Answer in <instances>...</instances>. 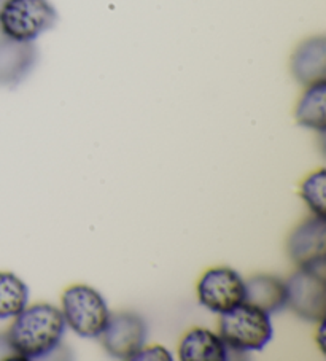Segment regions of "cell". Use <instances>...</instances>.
Masks as SVG:
<instances>
[{
    "label": "cell",
    "mask_w": 326,
    "mask_h": 361,
    "mask_svg": "<svg viewBox=\"0 0 326 361\" xmlns=\"http://www.w3.org/2000/svg\"><path fill=\"white\" fill-rule=\"evenodd\" d=\"M291 73L301 85L326 82V39L310 37L299 43L291 56Z\"/></svg>",
    "instance_id": "30bf717a"
},
{
    "label": "cell",
    "mask_w": 326,
    "mask_h": 361,
    "mask_svg": "<svg viewBox=\"0 0 326 361\" xmlns=\"http://www.w3.org/2000/svg\"><path fill=\"white\" fill-rule=\"evenodd\" d=\"M66 331V322L59 307L48 302L26 306L15 317L5 341L11 353L20 360L48 357Z\"/></svg>",
    "instance_id": "6da1fadb"
},
{
    "label": "cell",
    "mask_w": 326,
    "mask_h": 361,
    "mask_svg": "<svg viewBox=\"0 0 326 361\" xmlns=\"http://www.w3.org/2000/svg\"><path fill=\"white\" fill-rule=\"evenodd\" d=\"M326 171L320 169L317 172L310 173L309 177L304 178L301 183V196H303L304 202L309 205L312 214L320 219H325L326 212Z\"/></svg>",
    "instance_id": "9a60e30c"
},
{
    "label": "cell",
    "mask_w": 326,
    "mask_h": 361,
    "mask_svg": "<svg viewBox=\"0 0 326 361\" xmlns=\"http://www.w3.org/2000/svg\"><path fill=\"white\" fill-rule=\"evenodd\" d=\"M288 255L299 269L326 271V223L310 216L293 229L288 238Z\"/></svg>",
    "instance_id": "ba28073f"
},
{
    "label": "cell",
    "mask_w": 326,
    "mask_h": 361,
    "mask_svg": "<svg viewBox=\"0 0 326 361\" xmlns=\"http://www.w3.org/2000/svg\"><path fill=\"white\" fill-rule=\"evenodd\" d=\"M58 11L49 0H4L0 5V32L18 42H34L53 29Z\"/></svg>",
    "instance_id": "277c9868"
},
{
    "label": "cell",
    "mask_w": 326,
    "mask_h": 361,
    "mask_svg": "<svg viewBox=\"0 0 326 361\" xmlns=\"http://www.w3.org/2000/svg\"><path fill=\"white\" fill-rule=\"evenodd\" d=\"M198 300L212 312H229L246 301V280L231 267H212L199 280Z\"/></svg>",
    "instance_id": "8992f818"
},
{
    "label": "cell",
    "mask_w": 326,
    "mask_h": 361,
    "mask_svg": "<svg viewBox=\"0 0 326 361\" xmlns=\"http://www.w3.org/2000/svg\"><path fill=\"white\" fill-rule=\"evenodd\" d=\"M37 62L32 42L0 37V86H16L26 78Z\"/></svg>",
    "instance_id": "9c48e42d"
},
{
    "label": "cell",
    "mask_w": 326,
    "mask_h": 361,
    "mask_svg": "<svg viewBox=\"0 0 326 361\" xmlns=\"http://www.w3.org/2000/svg\"><path fill=\"white\" fill-rule=\"evenodd\" d=\"M61 312L66 326L80 338L96 339L110 320V310L97 290L87 285H72L61 296Z\"/></svg>",
    "instance_id": "3957f363"
},
{
    "label": "cell",
    "mask_w": 326,
    "mask_h": 361,
    "mask_svg": "<svg viewBox=\"0 0 326 361\" xmlns=\"http://www.w3.org/2000/svg\"><path fill=\"white\" fill-rule=\"evenodd\" d=\"M29 301V288L13 272L0 271V320L15 319Z\"/></svg>",
    "instance_id": "5bb4252c"
},
{
    "label": "cell",
    "mask_w": 326,
    "mask_h": 361,
    "mask_svg": "<svg viewBox=\"0 0 326 361\" xmlns=\"http://www.w3.org/2000/svg\"><path fill=\"white\" fill-rule=\"evenodd\" d=\"M286 306L309 322L326 317V271L298 269L286 280Z\"/></svg>",
    "instance_id": "5b68a950"
},
{
    "label": "cell",
    "mask_w": 326,
    "mask_h": 361,
    "mask_svg": "<svg viewBox=\"0 0 326 361\" xmlns=\"http://www.w3.org/2000/svg\"><path fill=\"white\" fill-rule=\"evenodd\" d=\"M326 82H318L306 86L303 96L299 97L294 116L298 124L318 133L326 129Z\"/></svg>",
    "instance_id": "4fadbf2b"
},
{
    "label": "cell",
    "mask_w": 326,
    "mask_h": 361,
    "mask_svg": "<svg viewBox=\"0 0 326 361\" xmlns=\"http://www.w3.org/2000/svg\"><path fill=\"white\" fill-rule=\"evenodd\" d=\"M148 328L140 315L133 312H121L110 315L102 334V345L107 353L118 360H135L145 347Z\"/></svg>",
    "instance_id": "52a82bcc"
},
{
    "label": "cell",
    "mask_w": 326,
    "mask_h": 361,
    "mask_svg": "<svg viewBox=\"0 0 326 361\" xmlns=\"http://www.w3.org/2000/svg\"><path fill=\"white\" fill-rule=\"evenodd\" d=\"M228 345L220 334L205 328H193L179 345L181 361H224L228 360Z\"/></svg>",
    "instance_id": "8fae6325"
},
{
    "label": "cell",
    "mask_w": 326,
    "mask_h": 361,
    "mask_svg": "<svg viewBox=\"0 0 326 361\" xmlns=\"http://www.w3.org/2000/svg\"><path fill=\"white\" fill-rule=\"evenodd\" d=\"M272 334L271 315L246 301L220 317V338L231 350H262Z\"/></svg>",
    "instance_id": "7a4b0ae2"
},
{
    "label": "cell",
    "mask_w": 326,
    "mask_h": 361,
    "mask_svg": "<svg viewBox=\"0 0 326 361\" xmlns=\"http://www.w3.org/2000/svg\"><path fill=\"white\" fill-rule=\"evenodd\" d=\"M246 302L269 315L280 312L286 307V285L279 277L255 276L246 282Z\"/></svg>",
    "instance_id": "7c38bea8"
},
{
    "label": "cell",
    "mask_w": 326,
    "mask_h": 361,
    "mask_svg": "<svg viewBox=\"0 0 326 361\" xmlns=\"http://www.w3.org/2000/svg\"><path fill=\"white\" fill-rule=\"evenodd\" d=\"M140 360H158V361H161V360H172V357L169 355V352L166 350L164 347L153 345V347H148V348L143 347L134 361H140Z\"/></svg>",
    "instance_id": "2e32d148"
}]
</instances>
